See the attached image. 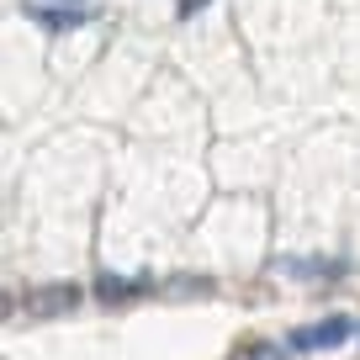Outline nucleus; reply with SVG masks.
I'll list each match as a JSON object with an SVG mask.
<instances>
[{
	"instance_id": "obj_3",
	"label": "nucleus",
	"mask_w": 360,
	"mask_h": 360,
	"mask_svg": "<svg viewBox=\"0 0 360 360\" xmlns=\"http://www.w3.org/2000/svg\"><path fill=\"white\" fill-rule=\"evenodd\" d=\"M148 292H159L154 276H117V270H101V276H96V302H106V307L138 302V297H148Z\"/></svg>"
},
{
	"instance_id": "obj_5",
	"label": "nucleus",
	"mask_w": 360,
	"mask_h": 360,
	"mask_svg": "<svg viewBox=\"0 0 360 360\" xmlns=\"http://www.w3.org/2000/svg\"><path fill=\"white\" fill-rule=\"evenodd\" d=\"M281 276H297V281H339L345 265L339 259H281Z\"/></svg>"
},
{
	"instance_id": "obj_7",
	"label": "nucleus",
	"mask_w": 360,
	"mask_h": 360,
	"mask_svg": "<svg viewBox=\"0 0 360 360\" xmlns=\"http://www.w3.org/2000/svg\"><path fill=\"white\" fill-rule=\"evenodd\" d=\"M202 6H207V0H180V6H175V16H196Z\"/></svg>"
},
{
	"instance_id": "obj_4",
	"label": "nucleus",
	"mask_w": 360,
	"mask_h": 360,
	"mask_svg": "<svg viewBox=\"0 0 360 360\" xmlns=\"http://www.w3.org/2000/svg\"><path fill=\"white\" fill-rule=\"evenodd\" d=\"M27 307H32L37 318H64V313H79V286H75V281L37 286V292L27 297Z\"/></svg>"
},
{
	"instance_id": "obj_1",
	"label": "nucleus",
	"mask_w": 360,
	"mask_h": 360,
	"mask_svg": "<svg viewBox=\"0 0 360 360\" xmlns=\"http://www.w3.org/2000/svg\"><path fill=\"white\" fill-rule=\"evenodd\" d=\"M349 334H355V318H349V313H328V318H318V323H297L281 345H286V355H313V349L345 345Z\"/></svg>"
},
{
	"instance_id": "obj_2",
	"label": "nucleus",
	"mask_w": 360,
	"mask_h": 360,
	"mask_svg": "<svg viewBox=\"0 0 360 360\" xmlns=\"http://www.w3.org/2000/svg\"><path fill=\"white\" fill-rule=\"evenodd\" d=\"M22 11L48 32H75V27L96 22V0H22Z\"/></svg>"
},
{
	"instance_id": "obj_6",
	"label": "nucleus",
	"mask_w": 360,
	"mask_h": 360,
	"mask_svg": "<svg viewBox=\"0 0 360 360\" xmlns=\"http://www.w3.org/2000/svg\"><path fill=\"white\" fill-rule=\"evenodd\" d=\"M238 360H286V345H270V339H249V345H238Z\"/></svg>"
}]
</instances>
